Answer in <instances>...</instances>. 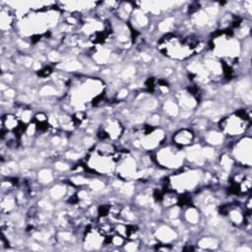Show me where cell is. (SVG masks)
<instances>
[{
    "mask_svg": "<svg viewBox=\"0 0 252 252\" xmlns=\"http://www.w3.org/2000/svg\"><path fill=\"white\" fill-rule=\"evenodd\" d=\"M157 157L158 161L163 166H167V167L179 166V164L182 162V159H183V156L181 152L173 148H165L160 150L158 153Z\"/></svg>",
    "mask_w": 252,
    "mask_h": 252,
    "instance_id": "2",
    "label": "cell"
},
{
    "mask_svg": "<svg viewBox=\"0 0 252 252\" xmlns=\"http://www.w3.org/2000/svg\"><path fill=\"white\" fill-rule=\"evenodd\" d=\"M235 158L244 165L250 166L251 164V139L244 138L240 141L234 151Z\"/></svg>",
    "mask_w": 252,
    "mask_h": 252,
    "instance_id": "4",
    "label": "cell"
},
{
    "mask_svg": "<svg viewBox=\"0 0 252 252\" xmlns=\"http://www.w3.org/2000/svg\"><path fill=\"white\" fill-rule=\"evenodd\" d=\"M199 182V175L197 172H182L172 176L171 183L176 189L190 190L194 188Z\"/></svg>",
    "mask_w": 252,
    "mask_h": 252,
    "instance_id": "3",
    "label": "cell"
},
{
    "mask_svg": "<svg viewBox=\"0 0 252 252\" xmlns=\"http://www.w3.org/2000/svg\"><path fill=\"white\" fill-rule=\"evenodd\" d=\"M249 117L246 115L245 111L242 113H235L227 118H224L220 124L222 130L228 135H240L245 132L248 127Z\"/></svg>",
    "mask_w": 252,
    "mask_h": 252,
    "instance_id": "1",
    "label": "cell"
},
{
    "mask_svg": "<svg viewBox=\"0 0 252 252\" xmlns=\"http://www.w3.org/2000/svg\"><path fill=\"white\" fill-rule=\"evenodd\" d=\"M193 134L191 131L187 129H181L180 131L176 132L175 135L173 136V141L177 146H187L190 145L193 141Z\"/></svg>",
    "mask_w": 252,
    "mask_h": 252,
    "instance_id": "5",
    "label": "cell"
},
{
    "mask_svg": "<svg viewBox=\"0 0 252 252\" xmlns=\"http://www.w3.org/2000/svg\"><path fill=\"white\" fill-rule=\"evenodd\" d=\"M187 219H188V220H190L191 222H196V221H198V214H197V212H196L195 210L190 209V210L188 211V213H187Z\"/></svg>",
    "mask_w": 252,
    "mask_h": 252,
    "instance_id": "6",
    "label": "cell"
}]
</instances>
